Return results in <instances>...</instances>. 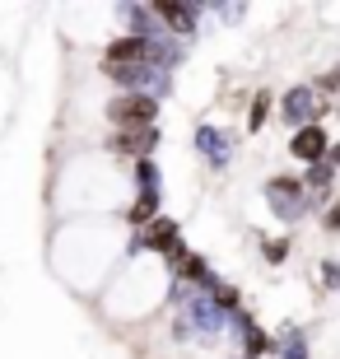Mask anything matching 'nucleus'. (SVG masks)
Wrapping results in <instances>:
<instances>
[{"instance_id":"14","label":"nucleus","mask_w":340,"mask_h":359,"mask_svg":"<svg viewBox=\"0 0 340 359\" xmlns=\"http://www.w3.org/2000/svg\"><path fill=\"white\" fill-rule=\"evenodd\" d=\"M331 182H336V163H313V168H308V173H303V187H308V191H331Z\"/></svg>"},{"instance_id":"16","label":"nucleus","mask_w":340,"mask_h":359,"mask_svg":"<svg viewBox=\"0 0 340 359\" xmlns=\"http://www.w3.org/2000/svg\"><path fill=\"white\" fill-rule=\"evenodd\" d=\"M285 257H289V238H271L266 243V262H271V266H280Z\"/></svg>"},{"instance_id":"5","label":"nucleus","mask_w":340,"mask_h":359,"mask_svg":"<svg viewBox=\"0 0 340 359\" xmlns=\"http://www.w3.org/2000/svg\"><path fill=\"white\" fill-rule=\"evenodd\" d=\"M331 145H336V140L327 135V126H322V121L289 135V154H294L299 163H308V168H313V163H327L331 159Z\"/></svg>"},{"instance_id":"9","label":"nucleus","mask_w":340,"mask_h":359,"mask_svg":"<svg viewBox=\"0 0 340 359\" xmlns=\"http://www.w3.org/2000/svg\"><path fill=\"white\" fill-rule=\"evenodd\" d=\"M196 149L215 168H224V163H229V149H233V135L219 131V126H196Z\"/></svg>"},{"instance_id":"6","label":"nucleus","mask_w":340,"mask_h":359,"mask_svg":"<svg viewBox=\"0 0 340 359\" xmlns=\"http://www.w3.org/2000/svg\"><path fill=\"white\" fill-rule=\"evenodd\" d=\"M200 14H205V5H186V0H177V5H172V0L154 5V19L163 24V33H168V38H177V33H182V38H191Z\"/></svg>"},{"instance_id":"19","label":"nucleus","mask_w":340,"mask_h":359,"mask_svg":"<svg viewBox=\"0 0 340 359\" xmlns=\"http://www.w3.org/2000/svg\"><path fill=\"white\" fill-rule=\"evenodd\" d=\"M322 280H327L331 290H340V266L336 262H322Z\"/></svg>"},{"instance_id":"17","label":"nucleus","mask_w":340,"mask_h":359,"mask_svg":"<svg viewBox=\"0 0 340 359\" xmlns=\"http://www.w3.org/2000/svg\"><path fill=\"white\" fill-rule=\"evenodd\" d=\"M313 89H322V93H336V89H340V66H336V70H327V75H317V84H313Z\"/></svg>"},{"instance_id":"12","label":"nucleus","mask_w":340,"mask_h":359,"mask_svg":"<svg viewBox=\"0 0 340 359\" xmlns=\"http://www.w3.org/2000/svg\"><path fill=\"white\" fill-rule=\"evenodd\" d=\"M154 219H158V196H135L131 210H126V224H131L135 233H144Z\"/></svg>"},{"instance_id":"3","label":"nucleus","mask_w":340,"mask_h":359,"mask_svg":"<svg viewBox=\"0 0 340 359\" xmlns=\"http://www.w3.org/2000/svg\"><path fill=\"white\" fill-rule=\"evenodd\" d=\"M322 112H327V103H317V89H313V84H294V89L280 98V117H285V126H294V131L317 126V121H322Z\"/></svg>"},{"instance_id":"4","label":"nucleus","mask_w":340,"mask_h":359,"mask_svg":"<svg viewBox=\"0 0 340 359\" xmlns=\"http://www.w3.org/2000/svg\"><path fill=\"white\" fill-rule=\"evenodd\" d=\"M266 201H271V210L280 215V219H299L303 210H308V187H303V177H289V173H280V177H271L266 182Z\"/></svg>"},{"instance_id":"13","label":"nucleus","mask_w":340,"mask_h":359,"mask_svg":"<svg viewBox=\"0 0 340 359\" xmlns=\"http://www.w3.org/2000/svg\"><path fill=\"white\" fill-rule=\"evenodd\" d=\"M275 350H280V359H308V341L294 327H285V332L275 336Z\"/></svg>"},{"instance_id":"8","label":"nucleus","mask_w":340,"mask_h":359,"mask_svg":"<svg viewBox=\"0 0 340 359\" xmlns=\"http://www.w3.org/2000/svg\"><path fill=\"white\" fill-rule=\"evenodd\" d=\"M112 149L117 154H126V159H154L158 149V126H144V131H117L112 135Z\"/></svg>"},{"instance_id":"1","label":"nucleus","mask_w":340,"mask_h":359,"mask_svg":"<svg viewBox=\"0 0 340 359\" xmlns=\"http://www.w3.org/2000/svg\"><path fill=\"white\" fill-rule=\"evenodd\" d=\"M103 112H107V121H112L117 131H144V126L158 121V98L154 93H117Z\"/></svg>"},{"instance_id":"11","label":"nucleus","mask_w":340,"mask_h":359,"mask_svg":"<svg viewBox=\"0 0 340 359\" xmlns=\"http://www.w3.org/2000/svg\"><path fill=\"white\" fill-rule=\"evenodd\" d=\"M163 173L154 159H135V196H163Z\"/></svg>"},{"instance_id":"20","label":"nucleus","mask_w":340,"mask_h":359,"mask_svg":"<svg viewBox=\"0 0 340 359\" xmlns=\"http://www.w3.org/2000/svg\"><path fill=\"white\" fill-rule=\"evenodd\" d=\"M331 163H336V168H340V140H336V145H331Z\"/></svg>"},{"instance_id":"2","label":"nucleus","mask_w":340,"mask_h":359,"mask_svg":"<svg viewBox=\"0 0 340 359\" xmlns=\"http://www.w3.org/2000/svg\"><path fill=\"white\" fill-rule=\"evenodd\" d=\"M154 42L158 38H140V33H121L103 47V70H121V66H154Z\"/></svg>"},{"instance_id":"10","label":"nucleus","mask_w":340,"mask_h":359,"mask_svg":"<svg viewBox=\"0 0 340 359\" xmlns=\"http://www.w3.org/2000/svg\"><path fill=\"white\" fill-rule=\"evenodd\" d=\"M233 322L243 327V355H247V359H266V355L275 350V336L261 332V327H257L247 313H233Z\"/></svg>"},{"instance_id":"15","label":"nucleus","mask_w":340,"mask_h":359,"mask_svg":"<svg viewBox=\"0 0 340 359\" xmlns=\"http://www.w3.org/2000/svg\"><path fill=\"white\" fill-rule=\"evenodd\" d=\"M271 103H275V98H271V93H257V98H252V107H247V131L252 135H257V131H261V126H266V117H271Z\"/></svg>"},{"instance_id":"7","label":"nucleus","mask_w":340,"mask_h":359,"mask_svg":"<svg viewBox=\"0 0 340 359\" xmlns=\"http://www.w3.org/2000/svg\"><path fill=\"white\" fill-rule=\"evenodd\" d=\"M140 243L149 248V252L168 257V262H172V257H182V252H186V248H182V224H177V219H168V215H158L154 224H149V229L140 233Z\"/></svg>"},{"instance_id":"18","label":"nucleus","mask_w":340,"mask_h":359,"mask_svg":"<svg viewBox=\"0 0 340 359\" xmlns=\"http://www.w3.org/2000/svg\"><path fill=\"white\" fill-rule=\"evenodd\" d=\"M322 229H327V233H340V201H331V205H327V215H322Z\"/></svg>"},{"instance_id":"21","label":"nucleus","mask_w":340,"mask_h":359,"mask_svg":"<svg viewBox=\"0 0 340 359\" xmlns=\"http://www.w3.org/2000/svg\"><path fill=\"white\" fill-rule=\"evenodd\" d=\"M336 112H340V107H336Z\"/></svg>"}]
</instances>
